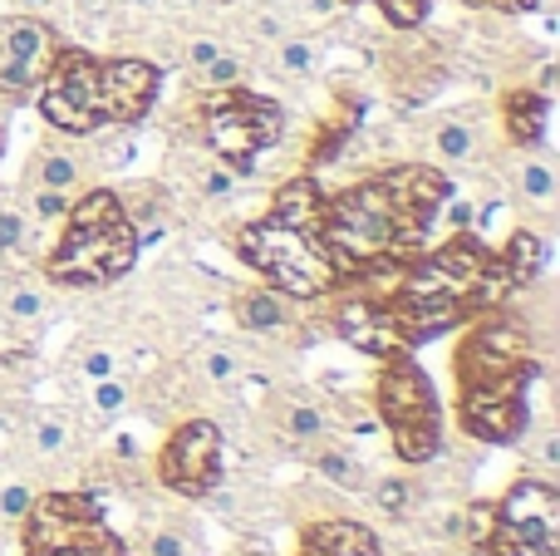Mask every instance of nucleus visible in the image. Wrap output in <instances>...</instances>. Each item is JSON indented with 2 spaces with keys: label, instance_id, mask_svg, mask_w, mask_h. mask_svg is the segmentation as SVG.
<instances>
[{
  "label": "nucleus",
  "instance_id": "f257e3e1",
  "mask_svg": "<svg viewBox=\"0 0 560 556\" xmlns=\"http://www.w3.org/2000/svg\"><path fill=\"white\" fill-rule=\"evenodd\" d=\"M339 281H354L374 296L404 355L477 321L492 305H506V296H512L502 256L467 227H457L433 252H418L408 262L364 266V271H349Z\"/></svg>",
  "mask_w": 560,
  "mask_h": 556
},
{
  "label": "nucleus",
  "instance_id": "f03ea898",
  "mask_svg": "<svg viewBox=\"0 0 560 556\" xmlns=\"http://www.w3.org/2000/svg\"><path fill=\"white\" fill-rule=\"evenodd\" d=\"M453 183L428 163H394L374 177L325 193V252L339 276L364 266L408 262L428 246Z\"/></svg>",
  "mask_w": 560,
  "mask_h": 556
},
{
  "label": "nucleus",
  "instance_id": "7ed1b4c3",
  "mask_svg": "<svg viewBox=\"0 0 560 556\" xmlns=\"http://www.w3.org/2000/svg\"><path fill=\"white\" fill-rule=\"evenodd\" d=\"M536 345L516 315L502 305L467 321V335L453 355L457 380V424L482 443H516L532 424L526 390L536 384Z\"/></svg>",
  "mask_w": 560,
  "mask_h": 556
},
{
  "label": "nucleus",
  "instance_id": "20e7f679",
  "mask_svg": "<svg viewBox=\"0 0 560 556\" xmlns=\"http://www.w3.org/2000/svg\"><path fill=\"white\" fill-rule=\"evenodd\" d=\"M163 74L148 59H98L89 49L59 45L45 84L35 89L39 114L59 134H98V128L143 124Z\"/></svg>",
  "mask_w": 560,
  "mask_h": 556
},
{
  "label": "nucleus",
  "instance_id": "39448f33",
  "mask_svg": "<svg viewBox=\"0 0 560 556\" xmlns=\"http://www.w3.org/2000/svg\"><path fill=\"white\" fill-rule=\"evenodd\" d=\"M138 246H143V236H138L124 197L108 193V187H94V193L69 202L65 236H59V246L49 252L45 271L55 286L94 291V286H114L118 276L133 271Z\"/></svg>",
  "mask_w": 560,
  "mask_h": 556
},
{
  "label": "nucleus",
  "instance_id": "423d86ee",
  "mask_svg": "<svg viewBox=\"0 0 560 556\" xmlns=\"http://www.w3.org/2000/svg\"><path fill=\"white\" fill-rule=\"evenodd\" d=\"M236 256L285 301H319L339 281L335 262L325 252V236L315 227L285 222L280 212L246 222L242 236H236Z\"/></svg>",
  "mask_w": 560,
  "mask_h": 556
},
{
  "label": "nucleus",
  "instance_id": "0eeeda50",
  "mask_svg": "<svg viewBox=\"0 0 560 556\" xmlns=\"http://www.w3.org/2000/svg\"><path fill=\"white\" fill-rule=\"evenodd\" d=\"M378 419L394 433V449L404 463H433L443 449V404L413 355H388L374 384Z\"/></svg>",
  "mask_w": 560,
  "mask_h": 556
},
{
  "label": "nucleus",
  "instance_id": "6e6552de",
  "mask_svg": "<svg viewBox=\"0 0 560 556\" xmlns=\"http://www.w3.org/2000/svg\"><path fill=\"white\" fill-rule=\"evenodd\" d=\"M202 134H207V148L217 153V163L232 167L236 177H252L256 158L285 138V108L242 84L217 89L202 108Z\"/></svg>",
  "mask_w": 560,
  "mask_h": 556
},
{
  "label": "nucleus",
  "instance_id": "1a4fd4ad",
  "mask_svg": "<svg viewBox=\"0 0 560 556\" xmlns=\"http://www.w3.org/2000/svg\"><path fill=\"white\" fill-rule=\"evenodd\" d=\"M25 556H128V542H118L89 493H45L30 498Z\"/></svg>",
  "mask_w": 560,
  "mask_h": 556
},
{
  "label": "nucleus",
  "instance_id": "9d476101",
  "mask_svg": "<svg viewBox=\"0 0 560 556\" xmlns=\"http://www.w3.org/2000/svg\"><path fill=\"white\" fill-rule=\"evenodd\" d=\"M487 556H560V493L551 483H516L492 508L482 547Z\"/></svg>",
  "mask_w": 560,
  "mask_h": 556
},
{
  "label": "nucleus",
  "instance_id": "9b49d317",
  "mask_svg": "<svg viewBox=\"0 0 560 556\" xmlns=\"http://www.w3.org/2000/svg\"><path fill=\"white\" fill-rule=\"evenodd\" d=\"M222 429L212 419H187L167 433L163 453H158V478L177 493V498H207L222 488Z\"/></svg>",
  "mask_w": 560,
  "mask_h": 556
},
{
  "label": "nucleus",
  "instance_id": "f8f14e48",
  "mask_svg": "<svg viewBox=\"0 0 560 556\" xmlns=\"http://www.w3.org/2000/svg\"><path fill=\"white\" fill-rule=\"evenodd\" d=\"M55 55H59V35L45 20H35V15L0 20V94L10 104L35 99V89L45 84Z\"/></svg>",
  "mask_w": 560,
  "mask_h": 556
},
{
  "label": "nucleus",
  "instance_id": "ddd939ff",
  "mask_svg": "<svg viewBox=\"0 0 560 556\" xmlns=\"http://www.w3.org/2000/svg\"><path fill=\"white\" fill-rule=\"evenodd\" d=\"M300 556H384V552H378V537L369 528L335 518V522H315V528H305Z\"/></svg>",
  "mask_w": 560,
  "mask_h": 556
},
{
  "label": "nucleus",
  "instance_id": "4468645a",
  "mask_svg": "<svg viewBox=\"0 0 560 556\" xmlns=\"http://www.w3.org/2000/svg\"><path fill=\"white\" fill-rule=\"evenodd\" d=\"M546 114H551V104H546V94H536V89H512V94L502 99L506 134L522 148H536L546 138Z\"/></svg>",
  "mask_w": 560,
  "mask_h": 556
},
{
  "label": "nucleus",
  "instance_id": "2eb2a0df",
  "mask_svg": "<svg viewBox=\"0 0 560 556\" xmlns=\"http://www.w3.org/2000/svg\"><path fill=\"white\" fill-rule=\"evenodd\" d=\"M502 266H506V281H512V291H522V286H532L536 276L546 271V242L536 232H512V242L502 246Z\"/></svg>",
  "mask_w": 560,
  "mask_h": 556
},
{
  "label": "nucleus",
  "instance_id": "dca6fc26",
  "mask_svg": "<svg viewBox=\"0 0 560 556\" xmlns=\"http://www.w3.org/2000/svg\"><path fill=\"white\" fill-rule=\"evenodd\" d=\"M236 321H242L246 331H280V325L290 321V305L271 286H256V291L236 296Z\"/></svg>",
  "mask_w": 560,
  "mask_h": 556
},
{
  "label": "nucleus",
  "instance_id": "f3484780",
  "mask_svg": "<svg viewBox=\"0 0 560 556\" xmlns=\"http://www.w3.org/2000/svg\"><path fill=\"white\" fill-rule=\"evenodd\" d=\"M354 5H359V0H354ZM369 5L384 10V20H388V25H398V30H418L428 20V0H369Z\"/></svg>",
  "mask_w": 560,
  "mask_h": 556
},
{
  "label": "nucleus",
  "instance_id": "a211bd4d",
  "mask_svg": "<svg viewBox=\"0 0 560 556\" xmlns=\"http://www.w3.org/2000/svg\"><path fill=\"white\" fill-rule=\"evenodd\" d=\"M472 148H477V138H472V128L467 124H443L438 128V153L443 158L463 163V158H472Z\"/></svg>",
  "mask_w": 560,
  "mask_h": 556
},
{
  "label": "nucleus",
  "instance_id": "6ab92c4d",
  "mask_svg": "<svg viewBox=\"0 0 560 556\" xmlns=\"http://www.w3.org/2000/svg\"><path fill=\"white\" fill-rule=\"evenodd\" d=\"M39 177H45V187H59V193H69L79 177V167L69 163L65 153H45V163H39Z\"/></svg>",
  "mask_w": 560,
  "mask_h": 556
},
{
  "label": "nucleus",
  "instance_id": "aec40b11",
  "mask_svg": "<svg viewBox=\"0 0 560 556\" xmlns=\"http://www.w3.org/2000/svg\"><path fill=\"white\" fill-rule=\"evenodd\" d=\"M285 429L295 433V439H315V433H325V414L310 409V404H295V409L285 414Z\"/></svg>",
  "mask_w": 560,
  "mask_h": 556
},
{
  "label": "nucleus",
  "instance_id": "412c9836",
  "mask_svg": "<svg viewBox=\"0 0 560 556\" xmlns=\"http://www.w3.org/2000/svg\"><path fill=\"white\" fill-rule=\"evenodd\" d=\"M319 468H325V478H335L339 488H364V473H359L345 453H325V459H319Z\"/></svg>",
  "mask_w": 560,
  "mask_h": 556
},
{
  "label": "nucleus",
  "instance_id": "4be33fe9",
  "mask_svg": "<svg viewBox=\"0 0 560 556\" xmlns=\"http://www.w3.org/2000/svg\"><path fill=\"white\" fill-rule=\"evenodd\" d=\"M522 187H526V197H536V202H546V197L556 193V177H551V167H546V163H526V167H522Z\"/></svg>",
  "mask_w": 560,
  "mask_h": 556
},
{
  "label": "nucleus",
  "instance_id": "5701e85b",
  "mask_svg": "<svg viewBox=\"0 0 560 556\" xmlns=\"http://www.w3.org/2000/svg\"><path fill=\"white\" fill-rule=\"evenodd\" d=\"M202 74H207V84H212V89H232V84H242V65H236L232 55H217L212 65L202 69Z\"/></svg>",
  "mask_w": 560,
  "mask_h": 556
},
{
  "label": "nucleus",
  "instance_id": "b1692460",
  "mask_svg": "<svg viewBox=\"0 0 560 556\" xmlns=\"http://www.w3.org/2000/svg\"><path fill=\"white\" fill-rule=\"evenodd\" d=\"M280 65H285L290 74H310V65H315V49H310L305 39H285V49H280Z\"/></svg>",
  "mask_w": 560,
  "mask_h": 556
},
{
  "label": "nucleus",
  "instance_id": "393cba45",
  "mask_svg": "<svg viewBox=\"0 0 560 556\" xmlns=\"http://www.w3.org/2000/svg\"><path fill=\"white\" fill-rule=\"evenodd\" d=\"M69 202H74V197H69V193H59V187H39V197H35V212L45 217V222H55V217H65V212H69Z\"/></svg>",
  "mask_w": 560,
  "mask_h": 556
},
{
  "label": "nucleus",
  "instance_id": "a878e982",
  "mask_svg": "<svg viewBox=\"0 0 560 556\" xmlns=\"http://www.w3.org/2000/svg\"><path fill=\"white\" fill-rule=\"evenodd\" d=\"M25 242V217L20 212H0V252H15Z\"/></svg>",
  "mask_w": 560,
  "mask_h": 556
},
{
  "label": "nucleus",
  "instance_id": "bb28decb",
  "mask_svg": "<svg viewBox=\"0 0 560 556\" xmlns=\"http://www.w3.org/2000/svg\"><path fill=\"white\" fill-rule=\"evenodd\" d=\"M378 508H384L388 518H398V512L408 508V488H404V483H398V478H388L384 488H378Z\"/></svg>",
  "mask_w": 560,
  "mask_h": 556
},
{
  "label": "nucleus",
  "instance_id": "cd10ccee",
  "mask_svg": "<svg viewBox=\"0 0 560 556\" xmlns=\"http://www.w3.org/2000/svg\"><path fill=\"white\" fill-rule=\"evenodd\" d=\"M232 187H236V173H232V167H212V173L202 177V193H207V197H226Z\"/></svg>",
  "mask_w": 560,
  "mask_h": 556
},
{
  "label": "nucleus",
  "instance_id": "c85d7f7f",
  "mask_svg": "<svg viewBox=\"0 0 560 556\" xmlns=\"http://www.w3.org/2000/svg\"><path fill=\"white\" fill-rule=\"evenodd\" d=\"M0 512H5V518H25V512H30V488H5V493H0Z\"/></svg>",
  "mask_w": 560,
  "mask_h": 556
},
{
  "label": "nucleus",
  "instance_id": "c756f323",
  "mask_svg": "<svg viewBox=\"0 0 560 556\" xmlns=\"http://www.w3.org/2000/svg\"><path fill=\"white\" fill-rule=\"evenodd\" d=\"M467 5H482V10H502V15H532L541 0H467Z\"/></svg>",
  "mask_w": 560,
  "mask_h": 556
},
{
  "label": "nucleus",
  "instance_id": "7c9ffc66",
  "mask_svg": "<svg viewBox=\"0 0 560 556\" xmlns=\"http://www.w3.org/2000/svg\"><path fill=\"white\" fill-rule=\"evenodd\" d=\"M124 399H128V390H124V384H98V390H94V404H98V409H104V414H114V409H124Z\"/></svg>",
  "mask_w": 560,
  "mask_h": 556
},
{
  "label": "nucleus",
  "instance_id": "2f4dec72",
  "mask_svg": "<svg viewBox=\"0 0 560 556\" xmlns=\"http://www.w3.org/2000/svg\"><path fill=\"white\" fill-rule=\"evenodd\" d=\"M10 315H20V321H35V315H39V296L35 291H15V296H10Z\"/></svg>",
  "mask_w": 560,
  "mask_h": 556
},
{
  "label": "nucleus",
  "instance_id": "473e14b6",
  "mask_svg": "<svg viewBox=\"0 0 560 556\" xmlns=\"http://www.w3.org/2000/svg\"><path fill=\"white\" fill-rule=\"evenodd\" d=\"M217 55H222V45H217V39H197V45H192V65L197 69H207Z\"/></svg>",
  "mask_w": 560,
  "mask_h": 556
},
{
  "label": "nucleus",
  "instance_id": "72a5a7b5",
  "mask_svg": "<svg viewBox=\"0 0 560 556\" xmlns=\"http://www.w3.org/2000/svg\"><path fill=\"white\" fill-rule=\"evenodd\" d=\"M84 370H89V374H94V380H104V374H108V370H114V360H108V355H104V350H94V355H89V360H84Z\"/></svg>",
  "mask_w": 560,
  "mask_h": 556
},
{
  "label": "nucleus",
  "instance_id": "f704fd0d",
  "mask_svg": "<svg viewBox=\"0 0 560 556\" xmlns=\"http://www.w3.org/2000/svg\"><path fill=\"white\" fill-rule=\"evenodd\" d=\"M153 556H187V552H183V542H177V537H167V532H163V537L153 542Z\"/></svg>",
  "mask_w": 560,
  "mask_h": 556
},
{
  "label": "nucleus",
  "instance_id": "c9c22d12",
  "mask_svg": "<svg viewBox=\"0 0 560 556\" xmlns=\"http://www.w3.org/2000/svg\"><path fill=\"white\" fill-rule=\"evenodd\" d=\"M207 374H212V380H226V374H232V360H226V355H207Z\"/></svg>",
  "mask_w": 560,
  "mask_h": 556
},
{
  "label": "nucleus",
  "instance_id": "e433bc0d",
  "mask_svg": "<svg viewBox=\"0 0 560 556\" xmlns=\"http://www.w3.org/2000/svg\"><path fill=\"white\" fill-rule=\"evenodd\" d=\"M59 443H65V429H59V424H45V429H39V449H59Z\"/></svg>",
  "mask_w": 560,
  "mask_h": 556
},
{
  "label": "nucleus",
  "instance_id": "4c0bfd02",
  "mask_svg": "<svg viewBox=\"0 0 560 556\" xmlns=\"http://www.w3.org/2000/svg\"><path fill=\"white\" fill-rule=\"evenodd\" d=\"M30 5H39V0H30Z\"/></svg>",
  "mask_w": 560,
  "mask_h": 556
},
{
  "label": "nucleus",
  "instance_id": "58836bf2",
  "mask_svg": "<svg viewBox=\"0 0 560 556\" xmlns=\"http://www.w3.org/2000/svg\"><path fill=\"white\" fill-rule=\"evenodd\" d=\"M0 143H5V134H0Z\"/></svg>",
  "mask_w": 560,
  "mask_h": 556
}]
</instances>
